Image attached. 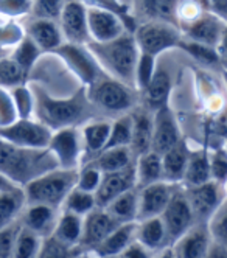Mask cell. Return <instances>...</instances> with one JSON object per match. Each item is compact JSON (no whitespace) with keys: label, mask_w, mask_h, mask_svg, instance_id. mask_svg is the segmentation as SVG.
I'll return each instance as SVG.
<instances>
[{"label":"cell","mask_w":227,"mask_h":258,"mask_svg":"<svg viewBox=\"0 0 227 258\" xmlns=\"http://www.w3.org/2000/svg\"><path fill=\"white\" fill-rule=\"evenodd\" d=\"M78 170L53 168L31 179L22 187L27 204H45L60 209L77 183Z\"/></svg>","instance_id":"cell-4"},{"label":"cell","mask_w":227,"mask_h":258,"mask_svg":"<svg viewBox=\"0 0 227 258\" xmlns=\"http://www.w3.org/2000/svg\"><path fill=\"white\" fill-rule=\"evenodd\" d=\"M101 177H103V173L97 168L95 163H90V165H86V167L78 171V176H77V183H75V187L83 190V191H87V193H95L100 182H101Z\"/></svg>","instance_id":"cell-45"},{"label":"cell","mask_w":227,"mask_h":258,"mask_svg":"<svg viewBox=\"0 0 227 258\" xmlns=\"http://www.w3.org/2000/svg\"><path fill=\"white\" fill-rule=\"evenodd\" d=\"M153 258H176V256H175V253H173L172 244H169V246H165V247H162L160 250H157L156 255H153Z\"/></svg>","instance_id":"cell-54"},{"label":"cell","mask_w":227,"mask_h":258,"mask_svg":"<svg viewBox=\"0 0 227 258\" xmlns=\"http://www.w3.org/2000/svg\"><path fill=\"white\" fill-rule=\"evenodd\" d=\"M207 180H212L209 153H205L202 150L190 151L182 182H185L187 187H192V185H199V183H204Z\"/></svg>","instance_id":"cell-33"},{"label":"cell","mask_w":227,"mask_h":258,"mask_svg":"<svg viewBox=\"0 0 227 258\" xmlns=\"http://www.w3.org/2000/svg\"><path fill=\"white\" fill-rule=\"evenodd\" d=\"M209 165H210L212 180L224 183L227 174V156L224 150H216L215 153L209 154Z\"/></svg>","instance_id":"cell-49"},{"label":"cell","mask_w":227,"mask_h":258,"mask_svg":"<svg viewBox=\"0 0 227 258\" xmlns=\"http://www.w3.org/2000/svg\"><path fill=\"white\" fill-rule=\"evenodd\" d=\"M136 170V187L142 188L149 183H156L163 180L162 171V157L154 151H148L134 160Z\"/></svg>","instance_id":"cell-27"},{"label":"cell","mask_w":227,"mask_h":258,"mask_svg":"<svg viewBox=\"0 0 227 258\" xmlns=\"http://www.w3.org/2000/svg\"><path fill=\"white\" fill-rule=\"evenodd\" d=\"M106 258H119V255L117 256H106Z\"/></svg>","instance_id":"cell-56"},{"label":"cell","mask_w":227,"mask_h":258,"mask_svg":"<svg viewBox=\"0 0 227 258\" xmlns=\"http://www.w3.org/2000/svg\"><path fill=\"white\" fill-rule=\"evenodd\" d=\"M61 207H64V210L72 212L75 215L86 216L90 210H93L97 207L95 196H93L92 193H87V191H83L77 187H73L70 190V193L66 196Z\"/></svg>","instance_id":"cell-37"},{"label":"cell","mask_w":227,"mask_h":258,"mask_svg":"<svg viewBox=\"0 0 227 258\" xmlns=\"http://www.w3.org/2000/svg\"><path fill=\"white\" fill-rule=\"evenodd\" d=\"M182 140L181 129L176 121L173 110L168 104L159 107L153 114V139H151V151L157 154L166 153Z\"/></svg>","instance_id":"cell-13"},{"label":"cell","mask_w":227,"mask_h":258,"mask_svg":"<svg viewBox=\"0 0 227 258\" xmlns=\"http://www.w3.org/2000/svg\"><path fill=\"white\" fill-rule=\"evenodd\" d=\"M132 36L140 53L153 54L156 58L162 51L178 47L182 39V33L178 25L160 21H146L145 24L137 25Z\"/></svg>","instance_id":"cell-6"},{"label":"cell","mask_w":227,"mask_h":258,"mask_svg":"<svg viewBox=\"0 0 227 258\" xmlns=\"http://www.w3.org/2000/svg\"><path fill=\"white\" fill-rule=\"evenodd\" d=\"M188 154L190 150L187 148L184 140H181L173 148H169L166 153H163L162 157V171H163V180L169 183L182 182L185 167L188 162Z\"/></svg>","instance_id":"cell-25"},{"label":"cell","mask_w":227,"mask_h":258,"mask_svg":"<svg viewBox=\"0 0 227 258\" xmlns=\"http://www.w3.org/2000/svg\"><path fill=\"white\" fill-rule=\"evenodd\" d=\"M60 30L69 44L86 45L90 42L87 31V8L81 0H69L60 14Z\"/></svg>","instance_id":"cell-11"},{"label":"cell","mask_w":227,"mask_h":258,"mask_svg":"<svg viewBox=\"0 0 227 258\" xmlns=\"http://www.w3.org/2000/svg\"><path fill=\"white\" fill-rule=\"evenodd\" d=\"M81 232H83V216L63 210L58 215V219H56V224H54L51 235L69 246L80 247Z\"/></svg>","instance_id":"cell-30"},{"label":"cell","mask_w":227,"mask_h":258,"mask_svg":"<svg viewBox=\"0 0 227 258\" xmlns=\"http://www.w3.org/2000/svg\"><path fill=\"white\" fill-rule=\"evenodd\" d=\"M39 53H41L39 47H37L27 36V38L21 42V45L17 47V50L14 51L13 59L28 73V70L34 64V61L37 59V56H39Z\"/></svg>","instance_id":"cell-46"},{"label":"cell","mask_w":227,"mask_h":258,"mask_svg":"<svg viewBox=\"0 0 227 258\" xmlns=\"http://www.w3.org/2000/svg\"><path fill=\"white\" fill-rule=\"evenodd\" d=\"M78 246H69L53 235L42 238L37 258H78Z\"/></svg>","instance_id":"cell-39"},{"label":"cell","mask_w":227,"mask_h":258,"mask_svg":"<svg viewBox=\"0 0 227 258\" xmlns=\"http://www.w3.org/2000/svg\"><path fill=\"white\" fill-rule=\"evenodd\" d=\"M136 188V170L134 163L131 167L120 170V171H112V173H103L101 182L93 193L95 196V204L97 207H106L112 199H116L122 193Z\"/></svg>","instance_id":"cell-17"},{"label":"cell","mask_w":227,"mask_h":258,"mask_svg":"<svg viewBox=\"0 0 227 258\" xmlns=\"http://www.w3.org/2000/svg\"><path fill=\"white\" fill-rule=\"evenodd\" d=\"M137 2L148 21H160L178 25L176 8L179 0H137Z\"/></svg>","instance_id":"cell-34"},{"label":"cell","mask_w":227,"mask_h":258,"mask_svg":"<svg viewBox=\"0 0 227 258\" xmlns=\"http://www.w3.org/2000/svg\"><path fill=\"white\" fill-rule=\"evenodd\" d=\"M110 123L107 121H92L87 123L81 131L83 153L87 156H98L107 143Z\"/></svg>","instance_id":"cell-32"},{"label":"cell","mask_w":227,"mask_h":258,"mask_svg":"<svg viewBox=\"0 0 227 258\" xmlns=\"http://www.w3.org/2000/svg\"><path fill=\"white\" fill-rule=\"evenodd\" d=\"M117 226H120V223L117 219H114L106 212V209L95 207L90 210L86 216H83L80 249L93 250Z\"/></svg>","instance_id":"cell-15"},{"label":"cell","mask_w":227,"mask_h":258,"mask_svg":"<svg viewBox=\"0 0 227 258\" xmlns=\"http://www.w3.org/2000/svg\"><path fill=\"white\" fill-rule=\"evenodd\" d=\"M47 150L56 160L58 168L64 170H78V162L83 154L81 134L75 126L56 129L51 133Z\"/></svg>","instance_id":"cell-9"},{"label":"cell","mask_w":227,"mask_h":258,"mask_svg":"<svg viewBox=\"0 0 227 258\" xmlns=\"http://www.w3.org/2000/svg\"><path fill=\"white\" fill-rule=\"evenodd\" d=\"M10 187H14V183L10 182L7 177H4L2 174H0V190H5V188H10ZM19 187V185H17Z\"/></svg>","instance_id":"cell-55"},{"label":"cell","mask_w":227,"mask_h":258,"mask_svg":"<svg viewBox=\"0 0 227 258\" xmlns=\"http://www.w3.org/2000/svg\"><path fill=\"white\" fill-rule=\"evenodd\" d=\"M154 72H156V56L139 51V58L134 69V86L143 90L146 84L151 81V78H153Z\"/></svg>","instance_id":"cell-43"},{"label":"cell","mask_w":227,"mask_h":258,"mask_svg":"<svg viewBox=\"0 0 227 258\" xmlns=\"http://www.w3.org/2000/svg\"><path fill=\"white\" fill-rule=\"evenodd\" d=\"M86 94L93 107L109 114H123L136 104V94L131 86L106 75L89 84Z\"/></svg>","instance_id":"cell-5"},{"label":"cell","mask_w":227,"mask_h":258,"mask_svg":"<svg viewBox=\"0 0 227 258\" xmlns=\"http://www.w3.org/2000/svg\"><path fill=\"white\" fill-rule=\"evenodd\" d=\"M19 229H21L19 219L16 221V223L7 226L4 229H0V258H11Z\"/></svg>","instance_id":"cell-48"},{"label":"cell","mask_w":227,"mask_h":258,"mask_svg":"<svg viewBox=\"0 0 227 258\" xmlns=\"http://www.w3.org/2000/svg\"><path fill=\"white\" fill-rule=\"evenodd\" d=\"M13 101H14L16 110L19 112V117H21V118H30V112L34 109V98L31 97L30 90L25 89L24 86L14 87Z\"/></svg>","instance_id":"cell-47"},{"label":"cell","mask_w":227,"mask_h":258,"mask_svg":"<svg viewBox=\"0 0 227 258\" xmlns=\"http://www.w3.org/2000/svg\"><path fill=\"white\" fill-rule=\"evenodd\" d=\"M53 51L58 56H61L86 84H92L103 75L100 64L93 58V54L89 51V48H86L84 45L67 42V44H61Z\"/></svg>","instance_id":"cell-14"},{"label":"cell","mask_w":227,"mask_h":258,"mask_svg":"<svg viewBox=\"0 0 227 258\" xmlns=\"http://www.w3.org/2000/svg\"><path fill=\"white\" fill-rule=\"evenodd\" d=\"M28 38L39 47L41 51H53L63 44V34L56 21L34 19L28 24Z\"/></svg>","instance_id":"cell-23"},{"label":"cell","mask_w":227,"mask_h":258,"mask_svg":"<svg viewBox=\"0 0 227 258\" xmlns=\"http://www.w3.org/2000/svg\"><path fill=\"white\" fill-rule=\"evenodd\" d=\"M41 243H42V238L39 235H36L34 232L21 226L19 233L16 236L11 258H37Z\"/></svg>","instance_id":"cell-36"},{"label":"cell","mask_w":227,"mask_h":258,"mask_svg":"<svg viewBox=\"0 0 227 258\" xmlns=\"http://www.w3.org/2000/svg\"><path fill=\"white\" fill-rule=\"evenodd\" d=\"M210 243L212 239L205 229V224L198 223L182 236H179L172 244V249L176 258H204Z\"/></svg>","instance_id":"cell-20"},{"label":"cell","mask_w":227,"mask_h":258,"mask_svg":"<svg viewBox=\"0 0 227 258\" xmlns=\"http://www.w3.org/2000/svg\"><path fill=\"white\" fill-rule=\"evenodd\" d=\"M131 129H132V121L131 115L123 114L120 115L116 121L110 123L109 127V137L106 148H117V146H129L131 142Z\"/></svg>","instance_id":"cell-40"},{"label":"cell","mask_w":227,"mask_h":258,"mask_svg":"<svg viewBox=\"0 0 227 258\" xmlns=\"http://www.w3.org/2000/svg\"><path fill=\"white\" fill-rule=\"evenodd\" d=\"M27 204L22 187H10L0 190V229H4L19 219Z\"/></svg>","instance_id":"cell-26"},{"label":"cell","mask_w":227,"mask_h":258,"mask_svg":"<svg viewBox=\"0 0 227 258\" xmlns=\"http://www.w3.org/2000/svg\"><path fill=\"white\" fill-rule=\"evenodd\" d=\"M33 0H0V13L8 16H21L30 11Z\"/></svg>","instance_id":"cell-50"},{"label":"cell","mask_w":227,"mask_h":258,"mask_svg":"<svg viewBox=\"0 0 227 258\" xmlns=\"http://www.w3.org/2000/svg\"><path fill=\"white\" fill-rule=\"evenodd\" d=\"M87 31L90 42H107L119 38L126 28L116 14L98 8H87Z\"/></svg>","instance_id":"cell-18"},{"label":"cell","mask_w":227,"mask_h":258,"mask_svg":"<svg viewBox=\"0 0 227 258\" xmlns=\"http://www.w3.org/2000/svg\"><path fill=\"white\" fill-rule=\"evenodd\" d=\"M27 78V72L13 58H0V86L17 87L22 86Z\"/></svg>","instance_id":"cell-42"},{"label":"cell","mask_w":227,"mask_h":258,"mask_svg":"<svg viewBox=\"0 0 227 258\" xmlns=\"http://www.w3.org/2000/svg\"><path fill=\"white\" fill-rule=\"evenodd\" d=\"M205 8L209 13H213L215 16L221 17L225 21L227 16V0H204Z\"/></svg>","instance_id":"cell-52"},{"label":"cell","mask_w":227,"mask_h":258,"mask_svg":"<svg viewBox=\"0 0 227 258\" xmlns=\"http://www.w3.org/2000/svg\"><path fill=\"white\" fill-rule=\"evenodd\" d=\"M81 2L84 5H90V8H98V10L116 14L119 19L123 22L125 28L129 33H132L137 27L134 17H132L129 14V11H128V7H125L122 2H119V0H81Z\"/></svg>","instance_id":"cell-38"},{"label":"cell","mask_w":227,"mask_h":258,"mask_svg":"<svg viewBox=\"0 0 227 258\" xmlns=\"http://www.w3.org/2000/svg\"><path fill=\"white\" fill-rule=\"evenodd\" d=\"M137 207H139V193L136 187L122 193L116 199H112L103 209H106V212L114 219H117L120 224H123V223H134V221H137Z\"/></svg>","instance_id":"cell-29"},{"label":"cell","mask_w":227,"mask_h":258,"mask_svg":"<svg viewBox=\"0 0 227 258\" xmlns=\"http://www.w3.org/2000/svg\"><path fill=\"white\" fill-rule=\"evenodd\" d=\"M204 258H227V250L224 244L219 243H210L209 249H207Z\"/></svg>","instance_id":"cell-53"},{"label":"cell","mask_w":227,"mask_h":258,"mask_svg":"<svg viewBox=\"0 0 227 258\" xmlns=\"http://www.w3.org/2000/svg\"><path fill=\"white\" fill-rule=\"evenodd\" d=\"M136 157L131 153L129 146H117V148H106L103 150L97 159L95 163L97 168L101 173H112V171H120L134 163Z\"/></svg>","instance_id":"cell-31"},{"label":"cell","mask_w":227,"mask_h":258,"mask_svg":"<svg viewBox=\"0 0 227 258\" xmlns=\"http://www.w3.org/2000/svg\"><path fill=\"white\" fill-rule=\"evenodd\" d=\"M179 30L182 33V38L185 39L219 48L222 47L225 36V21L213 13H204L196 21L181 27Z\"/></svg>","instance_id":"cell-12"},{"label":"cell","mask_w":227,"mask_h":258,"mask_svg":"<svg viewBox=\"0 0 227 258\" xmlns=\"http://www.w3.org/2000/svg\"><path fill=\"white\" fill-rule=\"evenodd\" d=\"M175 183L165 180L149 183L142 188H137L139 193V207H137V221L160 216L166 207L169 196H172Z\"/></svg>","instance_id":"cell-16"},{"label":"cell","mask_w":227,"mask_h":258,"mask_svg":"<svg viewBox=\"0 0 227 258\" xmlns=\"http://www.w3.org/2000/svg\"><path fill=\"white\" fill-rule=\"evenodd\" d=\"M34 109L42 124L50 129H61L86 121L92 115L93 106L87 98L86 90L81 89L67 100H54L45 92H36Z\"/></svg>","instance_id":"cell-3"},{"label":"cell","mask_w":227,"mask_h":258,"mask_svg":"<svg viewBox=\"0 0 227 258\" xmlns=\"http://www.w3.org/2000/svg\"><path fill=\"white\" fill-rule=\"evenodd\" d=\"M205 229L213 243H219L225 246L227 241V207L225 201L212 213V216L205 221Z\"/></svg>","instance_id":"cell-41"},{"label":"cell","mask_w":227,"mask_h":258,"mask_svg":"<svg viewBox=\"0 0 227 258\" xmlns=\"http://www.w3.org/2000/svg\"><path fill=\"white\" fill-rule=\"evenodd\" d=\"M145 90V101L148 106V110H156L165 104H168V97L172 92V78L169 73L163 69H159L154 72L153 78L146 84Z\"/></svg>","instance_id":"cell-28"},{"label":"cell","mask_w":227,"mask_h":258,"mask_svg":"<svg viewBox=\"0 0 227 258\" xmlns=\"http://www.w3.org/2000/svg\"><path fill=\"white\" fill-rule=\"evenodd\" d=\"M64 4L66 0H33L30 10L37 19L58 21Z\"/></svg>","instance_id":"cell-44"},{"label":"cell","mask_w":227,"mask_h":258,"mask_svg":"<svg viewBox=\"0 0 227 258\" xmlns=\"http://www.w3.org/2000/svg\"><path fill=\"white\" fill-rule=\"evenodd\" d=\"M160 219L163 223L169 244H173L179 236H182L187 230H190L195 224H198L184 188L173 187L168 204L160 213Z\"/></svg>","instance_id":"cell-7"},{"label":"cell","mask_w":227,"mask_h":258,"mask_svg":"<svg viewBox=\"0 0 227 258\" xmlns=\"http://www.w3.org/2000/svg\"><path fill=\"white\" fill-rule=\"evenodd\" d=\"M51 137V129L30 118H19L17 121L0 124V139H4L22 148L42 150L47 148Z\"/></svg>","instance_id":"cell-8"},{"label":"cell","mask_w":227,"mask_h":258,"mask_svg":"<svg viewBox=\"0 0 227 258\" xmlns=\"http://www.w3.org/2000/svg\"><path fill=\"white\" fill-rule=\"evenodd\" d=\"M87 48L112 78L134 87V69L139 48L132 33L125 31L119 38L107 42H89Z\"/></svg>","instance_id":"cell-2"},{"label":"cell","mask_w":227,"mask_h":258,"mask_svg":"<svg viewBox=\"0 0 227 258\" xmlns=\"http://www.w3.org/2000/svg\"><path fill=\"white\" fill-rule=\"evenodd\" d=\"M134 241H137L139 244H142L145 249L151 250L153 253H156L165 246H169L160 216L136 221Z\"/></svg>","instance_id":"cell-22"},{"label":"cell","mask_w":227,"mask_h":258,"mask_svg":"<svg viewBox=\"0 0 227 258\" xmlns=\"http://www.w3.org/2000/svg\"><path fill=\"white\" fill-rule=\"evenodd\" d=\"M188 204L192 207L196 223H205L212 213L225 201L224 199V183L216 180H207L199 185L184 188Z\"/></svg>","instance_id":"cell-10"},{"label":"cell","mask_w":227,"mask_h":258,"mask_svg":"<svg viewBox=\"0 0 227 258\" xmlns=\"http://www.w3.org/2000/svg\"><path fill=\"white\" fill-rule=\"evenodd\" d=\"M178 47L181 50H184L187 54H190L195 61L201 62L205 67H216L221 62V53L215 47L204 45L201 42H195V41L185 39V38H182L179 41Z\"/></svg>","instance_id":"cell-35"},{"label":"cell","mask_w":227,"mask_h":258,"mask_svg":"<svg viewBox=\"0 0 227 258\" xmlns=\"http://www.w3.org/2000/svg\"><path fill=\"white\" fill-rule=\"evenodd\" d=\"M131 115L132 129H131V142L129 150L139 157L151 151V139H153V112L148 109L134 110Z\"/></svg>","instance_id":"cell-21"},{"label":"cell","mask_w":227,"mask_h":258,"mask_svg":"<svg viewBox=\"0 0 227 258\" xmlns=\"http://www.w3.org/2000/svg\"><path fill=\"white\" fill-rule=\"evenodd\" d=\"M153 252L145 249L142 244H139L137 241H132L120 255L119 258H153Z\"/></svg>","instance_id":"cell-51"},{"label":"cell","mask_w":227,"mask_h":258,"mask_svg":"<svg viewBox=\"0 0 227 258\" xmlns=\"http://www.w3.org/2000/svg\"><path fill=\"white\" fill-rule=\"evenodd\" d=\"M53 168H58V165L47 148H22L0 139V174L14 185L24 187L31 179Z\"/></svg>","instance_id":"cell-1"},{"label":"cell","mask_w":227,"mask_h":258,"mask_svg":"<svg viewBox=\"0 0 227 258\" xmlns=\"http://www.w3.org/2000/svg\"><path fill=\"white\" fill-rule=\"evenodd\" d=\"M58 215V209L45 204H25L21 216H19V223L41 238H45L53 233Z\"/></svg>","instance_id":"cell-19"},{"label":"cell","mask_w":227,"mask_h":258,"mask_svg":"<svg viewBox=\"0 0 227 258\" xmlns=\"http://www.w3.org/2000/svg\"><path fill=\"white\" fill-rule=\"evenodd\" d=\"M134 230H136V221L134 223H123L117 226L95 249H93V253H95L97 258L120 255L132 241H134Z\"/></svg>","instance_id":"cell-24"}]
</instances>
